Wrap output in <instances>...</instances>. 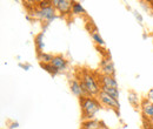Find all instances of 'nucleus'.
<instances>
[{
    "label": "nucleus",
    "mask_w": 153,
    "mask_h": 129,
    "mask_svg": "<svg viewBox=\"0 0 153 129\" xmlns=\"http://www.w3.org/2000/svg\"><path fill=\"white\" fill-rule=\"evenodd\" d=\"M100 82H101V86L111 87V88H118L117 81H115V79L113 76H110V75H101V76H100Z\"/></svg>",
    "instance_id": "0eeeda50"
},
{
    "label": "nucleus",
    "mask_w": 153,
    "mask_h": 129,
    "mask_svg": "<svg viewBox=\"0 0 153 129\" xmlns=\"http://www.w3.org/2000/svg\"><path fill=\"white\" fill-rule=\"evenodd\" d=\"M82 89H84V93L85 94H88V95H96V94H99V87L97 85L96 80L93 79L92 75L85 73L82 75V80L80 82Z\"/></svg>",
    "instance_id": "f03ea898"
},
{
    "label": "nucleus",
    "mask_w": 153,
    "mask_h": 129,
    "mask_svg": "<svg viewBox=\"0 0 153 129\" xmlns=\"http://www.w3.org/2000/svg\"><path fill=\"white\" fill-rule=\"evenodd\" d=\"M143 114L147 119H153V102L144 101V103H143Z\"/></svg>",
    "instance_id": "1a4fd4ad"
},
{
    "label": "nucleus",
    "mask_w": 153,
    "mask_h": 129,
    "mask_svg": "<svg viewBox=\"0 0 153 129\" xmlns=\"http://www.w3.org/2000/svg\"><path fill=\"white\" fill-rule=\"evenodd\" d=\"M92 38L96 40L97 43H100V45H104V41H102V39H101V37H99V34L98 33H93L92 34Z\"/></svg>",
    "instance_id": "f3484780"
},
{
    "label": "nucleus",
    "mask_w": 153,
    "mask_h": 129,
    "mask_svg": "<svg viewBox=\"0 0 153 129\" xmlns=\"http://www.w3.org/2000/svg\"><path fill=\"white\" fill-rule=\"evenodd\" d=\"M82 129H99V122L94 121V120L86 121L82 125Z\"/></svg>",
    "instance_id": "ddd939ff"
},
{
    "label": "nucleus",
    "mask_w": 153,
    "mask_h": 129,
    "mask_svg": "<svg viewBox=\"0 0 153 129\" xmlns=\"http://www.w3.org/2000/svg\"><path fill=\"white\" fill-rule=\"evenodd\" d=\"M71 91L72 93H74L76 96H84V89H82V87H81V85H80V82H78V81H71Z\"/></svg>",
    "instance_id": "9d476101"
},
{
    "label": "nucleus",
    "mask_w": 153,
    "mask_h": 129,
    "mask_svg": "<svg viewBox=\"0 0 153 129\" xmlns=\"http://www.w3.org/2000/svg\"><path fill=\"white\" fill-rule=\"evenodd\" d=\"M40 66H41V68H44L46 72H48V73H51L52 75H56V74L59 72L57 68L52 65V63H44V62H40Z\"/></svg>",
    "instance_id": "f8f14e48"
},
{
    "label": "nucleus",
    "mask_w": 153,
    "mask_h": 129,
    "mask_svg": "<svg viewBox=\"0 0 153 129\" xmlns=\"http://www.w3.org/2000/svg\"><path fill=\"white\" fill-rule=\"evenodd\" d=\"M80 103H81V111L84 117L91 119L96 115V113L100 109V105L93 97H85L81 96L80 97Z\"/></svg>",
    "instance_id": "f257e3e1"
},
{
    "label": "nucleus",
    "mask_w": 153,
    "mask_h": 129,
    "mask_svg": "<svg viewBox=\"0 0 153 129\" xmlns=\"http://www.w3.org/2000/svg\"><path fill=\"white\" fill-rule=\"evenodd\" d=\"M149 100L153 101V91H151V92L149 93Z\"/></svg>",
    "instance_id": "a211bd4d"
},
{
    "label": "nucleus",
    "mask_w": 153,
    "mask_h": 129,
    "mask_svg": "<svg viewBox=\"0 0 153 129\" xmlns=\"http://www.w3.org/2000/svg\"><path fill=\"white\" fill-rule=\"evenodd\" d=\"M101 69L104 72V75L113 76V74H114V66L110 59H104L101 61Z\"/></svg>",
    "instance_id": "423d86ee"
},
{
    "label": "nucleus",
    "mask_w": 153,
    "mask_h": 129,
    "mask_svg": "<svg viewBox=\"0 0 153 129\" xmlns=\"http://www.w3.org/2000/svg\"><path fill=\"white\" fill-rule=\"evenodd\" d=\"M52 4L56 8H58V11L61 14H67V13H70V11H72L73 2L70 0H53Z\"/></svg>",
    "instance_id": "7ed1b4c3"
},
{
    "label": "nucleus",
    "mask_w": 153,
    "mask_h": 129,
    "mask_svg": "<svg viewBox=\"0 0 153 129\" xmlns=\"http://www.w3.org/2000/svg\"><path fill=\"white\" fill-rule=\"evenodd\" d=\"M98 95H99V100H100L102 103H105L106 106H108V107H111V108H114V109H118V108H119V102H118V100L114 99V97H112L111 95H108V94H106V93H104V92H100Z\"/></svg>",
    "instance_id": "20e7f679"
},
{
    "label": "nucleus",
    "mask_w": 153,
    "mask_h": 129,
    "mask_svg": "<svg viewBox=\"0 0 153 129\" xmlns=\"http://www.w3.org/2000/svg\"><path fill=\"white\" fill-rule=\"evenodd\" d=\"M53 57H54V56L50 55V54H45V53H42V52L38 54V59L41 62L44 61V63H51L52 60H53Z\"/></svg>",
    "instance_id": "4468645a"
},
{
    "label": "nucleus",
    "mask_w": 153,
    "mask_h": 129,
    "mask_svg": "<svg viewBox=\"0 0 153 129\" xmlns=\"http://www.w3.org/2000/svg\"><path fill=\"white\" fill-rule=\"evenodd\" d=\"M44 37L42 33H40L39 35H37L36 38V45H37V48H38V53H41V48H42V43H41V38Z\"/></svg>",
    "instance_id": "dca6fc26"
},
{
    "label": "nucleus",
    "mask_w": 153,
    "mask_h": 129,
    "mask_svg": "<svg viewBox=\"0 0 153 129\" xmlns=\"http://www.w3.org/2000/svg\"><path fill=\"white\" fill-rule=\"evenodd\" d=\"M101 92L106 93L108 95H111L112 97H114L118 100L119 97V92H118V88H111V87H105V86H101Z\"/></svg>",
    "instance_id": "9b49d317"
},
{
    "label": "nucleus",
    "mask_w": 153,
    "mask_h": 129,
    "mask_svg": "<svg viewBox=\"0 0 153 129\" xmlns=\"http://www.w3.org/2000/svg\"><path fill=\"white\" fill-rule=\"evenodd\" d=\"M36 15L40 19L45 20H51L54 18V7H46V8H40L39 11L36 12Z\"/></svg>",
    "instance_id": "39448f33"
},
{
    "label": "nucleus",
    "mask_w": 153,
    "mask_h": 129,
    "mask_svg": "<svg viewBox=\"0 0 153 129\" xmlns=\"http://www.w3.org/2000/svg\"><path fill=\"white\" fill-rule=\"evenodd\" d=\"M51 63L57 68L58 71H62V69H65V68H66V65H67L66 60H65L61 55L54 56Z\"/></svg>",
    "instance_id": "6e6552de"
},
{
    "label": "nucleus",
    "mask_w": 153,
    "mask_h": 129,
    "mask_svg": "<svg viewBox=\"0 0 153 129\" xmlns=\"http://www.w3.org/2000/svg\"><path fill=\"white\" fill-rule=\"evenodd\" d=\"M72 13L80 14V13H85V11H84V8L81 7V5L79 2H73V5H72Z\"/></svg>",
    "instance_id": "2eb2a0df"
}]
</instances>
